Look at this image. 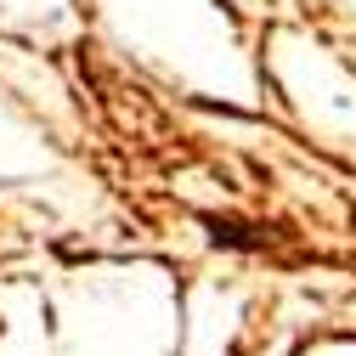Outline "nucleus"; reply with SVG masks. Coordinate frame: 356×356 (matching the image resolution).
Segmentation results:
<instances>
[{
	"label": "nucleus",
	"mask_w": 356,
	"mask_h": 356,
	"mask_svg": "<svg viewBox=\"0 0 356 356\" xmlns=\"http://www.w3.org/2000/svg\"><path fill=\"white\" fill-rule=\"evenodd\" d=\"M204 232L215 249H272L266 227H249V220H232V215H204Z\"/></svg>",
	"instance_id": "nucleus-1"
}]
</instances>
